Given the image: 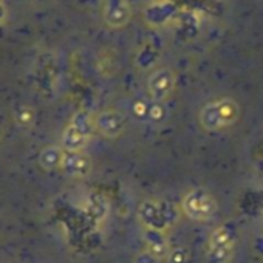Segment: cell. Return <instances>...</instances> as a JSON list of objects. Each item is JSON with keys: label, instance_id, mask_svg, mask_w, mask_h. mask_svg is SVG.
<instances>
[{"label": "cell", "instance_id": "6da1fadb", "mask_svg": "<svg viewBox=\"0 0 263 263\" xmlns=\"http://www.w3.org/2000/svg\"><path fill=\"white\" fill-rule=\"evenodd\" d=\"M240 116V107L232 98H218L200 110V124L208 132H220L231 127Z\"/></svg>", "mask_w": 263, "mask_h": 263}, {"label": "cell", "instance_id": "7a4b0ae2", "mask_svg": "<svg viewBox=\"0 0 263 263\" xmlns=\"http://www.w3.org/2000/svg\"><path fill=\"white\" fill-rule=\"evenodd\" d=\"M181 209L189 218L195 221H206L215 215L217 203L206 189L194 187L183 197Z\"/></svg>", "mask_w": 263, "mask_h": 263}, {"label": "cell", "instance_id": "3957f363", "mask_svg": "<svg viewBox=\"0 0 263 263\" xmlns=\"http://www.w3.org/2000/svg\"><path fill=\"white\" fill-rule=\"evenodd\" d=\"M138 217L149 229H164L178 220V214L171 204H163L154 200H146L140 204Z\"/></svg>", "mask_w": 263, "mask_h": 263}, {"label": "cell", "instance_id": "277c9868", "mask_svg": "<svg viewBox=\"0 0 263 263\" xmlns=\"http://www.w3.org/2000/svg\"><path fill=\"white\" fill-rule=\"evenodd\" d=\"M234 237L228 228L220 226L217 228L208 243V260L211 263H228L234 252Z\"/></svg>", "mask_w": 263, "mask_h": 263}, {"label": "cell", "instance_id": "5b68a950", "mask_svg": "<svg viewBox=\"0 0 263 263\" xmlns=\"http://www.w3.org/2000/svg\"><path fill=\"white\" fill-rule=\"evenodd\" d=\"M175 84H177V79L172 70L158 68L151 74L147 81V90L154 101L161 102V101H166L174 93Z\"/></svg>", "mask_w": 263, "mask_h": 263}, {"label": "cell", "instance_id": "8992f818", "mask_svg": "<svg viewBox=\"0 0 263 263\" xmlns=\"http://www.w3.org/2000/svg\"><path fill=\"white\" fill-rule=\"evenodd\" d=\"M93 121H95V128H98L107 138H118L125 128V119L116 110L99 111L93 118Z\"/></svg>", "mask_w": 263, "mask_h": 263}, {"label": "cell", "instance_id": "52a82bcc", "mask_svg": "<svg viewBox=\"0 0 263 263\" xmlns=\"http://www.w3.org/2000/svg\"><path fill=\"white\" fill-rule=\"evenodd\" d=\"M102 16L105 24L111 28H121L127 25L132 17L128 0H105Z\"/></svg>", "mask_w": 263, "mask_h": 263}, {"label": "cell", "instance_id": "ba28073f", "mask_svg": "<svg viewBox=\"0 0 263 263\" xmlns=\"http://www.w3.org/2000/svg\"><path fill=\"white\" fill-rule=\"evenodd\" d=\"M61 169L64 171L65 175H68L71 178H84L90 174L91 161L82 152H65L64 151Z\"/></svg>", "mask_w": 263, "mask_h": 263}, {"label": "cell", "instance_id": "9c48e42d", "mask_svg": "<svg viewBox=\"0 0 263 263\" xmlns=\"http://www.w3.org/2000/svg\"><path fill=\"white\" fill-rule=\"evenodd\" d=\"M146 241H147V251L155 255L158 260L161 258H167L171 248L169 243L166 240V235L163 232V229H149L146 228Z\"/></svg>", "mask_w": 263, "mask_h": 263}, {"label": "cell", "instance_id": "30bf717a", "mask_svg": "<svg viewBox=\"0 0 263 263\" xmlns=\"http://www.w3.org/2000/svg\"><path fill=\"white\" fill-rule=\"evenodd\" d=\"M88 140L90 137H87L79 128L70 124L62 134V149L65 152H82Z\"/></svg>", "mask_w": 263, "mask_h": 263}, {"label": "cell", "instance_id": "8fae6325", "mask_svg": "<svg viewBox=\"0 0 263 263\" xmlns=\"http://www.w3.org/2000/svg\"><path fill=\"white\" fill-rule=\"evenodd\" d=\"M62 158H64V151L61 147H56V146H51V147H47L41 152V157H39V163L44 169L47 171H53V169H58L61 167L62 164Z\"/></svg>", "mask_w": 263, "mask_h": 263}, {"label": "cell", "instance_id": "7c38bea8", "mask_svg": "<svg viewBox=\"0 0 263 263\" xmlns=\"http://www.w3.org/2000/svg\"><path fill=\"white\" fill-rule=\"evenodd\" d=\"M70 124L74 125L76 128H79V130L82 132V134H85L87 137H90V135H91V132L95 130V121H93V118H91L88 113H85V111L76 113V115L73 116V119H71Z\"/></svg>", "mask_w": 263, "mask_h": 263}, {"label": "cell", "instance_id": "4fadbf2b", "mask_svg": "<svg viewBox=\"0 0 263 263\" xmlns=\"http://www.w3.org/2000/svg\"><path fill=\"white\" fill-rule=\"evenodd\" d=\"M169 263H186L187 260V252L184 251V248H177V249H171L169 255H167Z\"/></svg>", "mask_w": 263, "mask_h": 263}, {"label": "cell", "instance_id": "5bb4252c", "mask_svg": "<svg viewBox=\"0 0 263 263\" xmlns=\"http://www.w3.org/2000/svg\"><path fill=\"white\" fill-rule=\"evenodd\" d=\"M163 108L160 107V104H155L152 108H151V116L154 118V119H160L161 116H163Z\"/></svg>", "mask_w": 263, "mask_h": 263}, {"label": "cell", "instance_id": "9a60e30c", "mask_svg": "<svg viewBox=\"0 0 263 263\" xmlns=\"http://www.w3.org/2000/svg\"><path fill=\"white\" fill-rule=\"evenodd\" d=\"M5 16H7V11H5V5L4 2L0 0V25L5 22Z\"/></svg>", "mask_w": 263, "mask_h": 263}]
</instances>
